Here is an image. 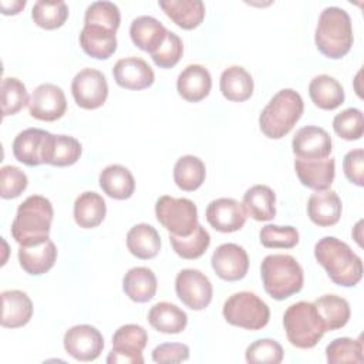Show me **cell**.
Here are the masks:
<instances>
[{"instance_id": "obj_31", "label": "cell", "mask_w": 364, "mask_h": 364, "mask_svg": "<svg viewBox=\"0 0 364 364\" xmlns=\"http://www.w3.org/2000/svg\"><path fill=\"white\" fill-rule=\"evenodd\" d=\"M156 287L155 273L145 266L129 269L122 279V290L135 303H146L154 299Z\"/></svg>"}, {"instance_id": "obj_15", "label": "cell", "mask_w": 364, "mask_h": 364, "mask_svg": "<svg viewBox=\"0 0 364 364\" xmlns=\"http://www.w3.org/2000/svg\"><path fill=\"white\" fill-rule=\"evenodd\" d=\"M291 149L297 159H323L331 154L333 142L324 128L307 125L296 131Z\"/></svg>"}, {"instance_id": "obj_3", "label": "cell", "mask_w": 364, "mask_h": 364, "mask_svg": "<svg viewBox=\"0 0 364 364\" xmlns=\"http://www.w3.org/2000/svg\"><path fill=\"white\" fill-rule=\"evenodd\" d=\"M353 41V26L348 13L337 6L326 7L318 16L314 33L317 50L331 60H338L351 50Z\"/></svg>"}, {"instance_id": "obj_28", "label": "cell", "mask_w": 364, "mask_h": 364, "mask_svg": "<svg viewBox=\"0 0 364 364\" xmlns=\"http://www.w3.org/2000/svg\"><path fill=\"white\" fill-rule=\"evenodd\" d=\"M47 132L40 128H27L18 132L11 145L14 158L27 166L41 165V152Z\"/></svg>"}, {"instance_id": "obj_1", "label": "cell", "mask_w": 364, "mask_h": 364, "mask_svg": "<svg viewBox=\"0 0 364 364\" xmlns=\"http://www.w3.org/2000/svg\"><path fill=\"white\" fill-rule=\"evenodd\" d=\"M314 257L330 280L338 286L353 287L363 277L361 257L346 242L334 236H324L316 243Z\"/></svg>"}, {"instance_id": "obj_40", "label": "cell", "mask_w": 364, "mask_h": 364, "mask_svg": "<svg viewBox=\"0 0 364 364\" xmlns=\"http://www.w3.org/2000/svg\"><path fill=\"white\" fill-rule=\"evenodd\" d=\"M68 17V6L65 1L38 0L31 9L33 21L44 30L60 28Z\"/></svg>"}, {"instance_id": "obj_32", "label": "cell", "mask_w": 364, "mask_h": 364, "mask_svg": "<svg viewBox=\"0 0 364 364\" xmlns=\"http://www.w3.org/2000/svg\"><path fill=\"white\" fill-rule=\"evenodd\" d=\"M309 95L316 107L331 111L338 108L346 98L343 85L327 74L316 75L309 84Z\"/></svg>"}, {"instance_id": "obj_4", "label": "cell", "mask_w": 364, "mask_h": 364, "mask_svg": "<svg viewBox=\"0 0 364 364\" xmlns=\"http://www.w3.org/2000/svg\"><path fill=\"white\" fill-rule=\"evenodd\" d=\"M303 111L301 95L291 88H283L262 109L259 115L260 131L270 139H280L293 129Z\"/></svg>"}, {"instance_id": "obj_11", "label": "cell", "mask_w": 364, "mask_h": 364, "mask_svg": "<svg viewBox=\"0 0 364 364\" xmlns=\"http://www.w3.org/2000/svg\"><path fill=\"white\" fill-rule=\"evenodd\" d=\"M71 94L78 107L97 109L108 98V82L105 75L95 68L78 71L71 81Z\"/></svg>"}, {"instance_id": "obj_45", "label": "cell", "mask_w": 364, "mask_h": 364, "mask_svg": "<svg viewBox=\"0 0 364 364\" xmlns=\"http://www.w3.org/2000/svg\"><path fill=\"white\" fill-rule=\"evenodd\" d=\"M334 132L346 141H357L364 134L363 112L358 108H347L333 119Z\"/></svg>"}, {"instance_id": "obj_22", "label": "cell", "mask_w": 364, "mask_h": 364, "mask_svg": "<svg viewBox=\"0 0 364 364\" xmlns=\"http://www.w3.org/2000/svg\"><path fill=\"white\" fill-rule=\"evenodd\" d=\"M343 210L341 200L334 191H316L307 200L310 220L321 228L333 226L340 220Z\"/></svg>"}, {"instance_id": "obj_42", "label": "cell", "mask_w": 364, "mask_h": 364, "mask_svg": "<svg viewBox=\"0 0 364 364\" xmlns=\"http://www.w3.org/2000/svg\"><path fill=\"white\" fill-rule=\"evenodd\" d=\"M84 24L100 26L117 33L121 24L119 9L112 1H94L85 10Z\"/></svg>"}, {"instance_id": "obj_16", "label": "cell", "mask_w": 364, "mask_h": 364, "mask_svg": "<svg viewBox=\"0 0 364 364\" xmlns=\"http://www.w3.org/2000/svg\"><path fill=\"white\" fill-rule=\"evenodd\" d=\"M246 212L233 198H218L206 206V220L218 232L232 233L240 230L246 223Z\"/></svg>"}, {"instance_id": "obj_24", "label": "cell", "mask_w": 364, "mask_h": 364, "mask_svg": "<svg viewBox=\"0 0 364 364\" xmlns=\"http://www.w3.org/2000/svg\"><path fill=\"white\" fill-rule=\"evenodd\" d=\"M168 30L152 16H139L129 26L132 43L142 51L152 54L165 40Z\"/></svg>"}, {"instance_id": "obj_23", "label": "cell", "mask_w": 364, "mask_h": 364, "mask_svg": "<svg viewBox=\"0 0 364 364\" xmlns=\"http://www.w3.org/2000/svg\"><path fill=\"white\" fill-rule=\"evenodd\" d=\"M55 260L57 247L50 239L38 245L18 247V263L21 269L31 276H40L47 273L54 266Z\"/></svg>"}, {"instance_id": "obj_38", "label": "cell", "mask_w": 364, "mask_h": 364, "mask_svg": "<svg viewBox=\"0 0 364 364\" xmlns=\"http://www.w3.org/2000/svg\"><path fill=\"white\" fill-rule=\"evenodd\" d=\"M169 242L173 252L186 260H193L200 257L210 245L209 232L198 223L195 230L188 236L169 235Z\"/></svg>"}, {"instance_id": "obj_47", "label": "cell", "mask_w": 364, "mask_h": 364, "mask_svg": "<svg viewBox=\"0 0 364 364\" xmlns=\"http://www.w3.org/2000/svg\"><path fill=\"white\" fill-rule=\"evenodd\" d=\"M28 183L27 175L14 165H4L0 169V195L3 199L20 196Z\"/></svg>"}, {"instance_id": "obj_34", "label": "cell", "mask_w": 364, "mask_h": 364, "mask_svg": "<svg viewBox=\"0 0 364 364\" xmlns=\"http://www.w3.org/2000/svg\"><path fill=\"white\" fill-rule=\"evenodd\" d=\"M149 324L159 333L178 334L182 333L188 324L186 313L176 304L169 301H159L148 311Z\"/></svg>"}, {"instance_id": "obj_13", "label": "cell", "mask_w": 364, "mask_h": 364, "mask_svg": "<svg viewBox=\"0 0 364 364\" xmlns=\"http://www.w3.org/2000/svg\"><path fill=\"white\" fill-rule=\"evenodd\" d=\"M67 111V100L61 87L44 82L34 88L28 101V112L40 121H57Z\"/></svg>"}, {"instance_id": "obj_44", "label": "cell", "mask_w": 364, "mask_h": 364, "mask_svg": "<svg viewBox=\"0 0 364 364\" xmlns=\"http://www.w3.org/2000/svg\"><path fill=\"white\" fill-rule=\"evenodd\" d=\"M283 347L272 338H259L247 346L245 358L249 364H279L283 361Z\"/></svg>"}, {"instance_id": "obj_49", "label": "cell", "mask_w": 364, "mask_h": 364, "mask_svg": "<svg viewBox=\"0 0 364 364\" xmlns=\"http://www.w3.org/2000/svg\"><path fill=\"white\" fill-rule=\"evenodd\" d=\"M343 169L346 178L357 185H364V151L361 148L351 149L346 154L343 159Z\"/></svg>"}, {"instance_id": "obj_21", "label": "cell", "mask_w": 364, "mask_h": 364, "mask_svg": "<svg viewBox=\"0 0 364 364\" xmlns=\"http://www.w3.org/2000/svg\"><path fill=\"white\" fill-rule=\"evenodd\" d=\"M33 317V301L21 290H4L1 293V318L6 328H18L26 326Z\"/></svg>"}, {"instance_id": "obj_20", "label": "cell", "mask_w": 364, "mask_h": 364, "mask_svg": "<svg viewBox=\"0 0 364 364\" xmlns=\"http://www.w3.org/2000/svg\"><path fill=\"white\" fill-rule=\"evenodd\" d=\"M212 88V77L208 68L200 64L186 65L178 75V94L189 102H199L206 98Z\"/></svg>"}, {"instance_id": "obj_43", "label": "cell", "mask_w": 364, "mask_h": 364, "mask_svg": "<svg viewBox=\"0 0 364 364\" xmlns=\"http://www.w3.org/2000/svg\"><path fill=\"white\" fill-rule=\"evenodd\" d=\"M259 239L267 249H291L299 243V232L289 225H266L260 229Z\"/></svg>"}, {"instance_id": "obj_26", "label": "cell", "mask_w": 364, "mask_h": 364, "mask_svg": "<svg viewBox=\"0 0 364 364\" xmlns=\"http://www.w3.org/2000/svg\"><path fill=\"white\" fill-rule=\"evenodd\" d=\"M78 40L84 53L97 60L109 58L115 53L118 44L115 33L100 26L84 24Z\"/></svg>"}, {"instance_id": "obj_33", "label": "cell", "mask_w": 364, "mask_h": 364, "mask_svg": "<svg viewBox=\"0 0 364 364\" xmlns=\"http://www.w3.org/2000/svg\"><path fill=\"white\" fill-rule=\"evenodd\" d=\"M127 247L138 259L148 260L161 250V237L156 229L148 223H138L127 233Z\"/></svg>"}, {"instance_id": "obj_9", "label": "cell", "mask_w": 364, "mask_h": 364, "mask_svg": "<svg viewBox=\"0 0 364 364\" xmlns=\"http://www.w3.org/2000/svg\"><path fill=\"white\" fill-rule=\"evenodd\" d=\"M148 343V333L139 324H124L112 336V350L108 364H144L142 351Z\"/></svg>"}, {"instance_id": "obj_2", "label": "cell", "mask_w": 364, "mask_h": 364, "mask_svg": "<svg viewBox=\"0 0 364 364\" xmlns=\"http://www.w3.org/2000/svg\"><path fill=\"white\" fill-rule=\"evenodd\" d=\"M54 209L41 195L26 198L17 208L10 232L20 246H33L50 239Z\"/></svg>"}, {"instance_id": "obj_50", "label": "cell", "mask_w": 364, "mask_h": 364, "mask_svg": "<svg viewBox=\"0 0 364 364\" xmlns=\"http://www.w3.org/2000/svg\"><path fill=\"white\" fill-rule=\"evenodd\" d=\"M1 7V13L4 16H10V14H18L21 11V9L26 7V0H13V1H1L0 3Z\"/></svg>"}, {"instance_id": "obj_29", "label": "cell", "mask_w": 364, "mask_h": 364, "mask_svg": "<svg viewBox=\"0 0 364 364\" xmlns=\"http://www.w3.org/2000/svg\"><path fill=\"white\" fill-rule=\"evenodd\" d=\"M242 206L255 220H272L276 216V193L267 185H253L245 192Z\"/></svg>"}, {"instance_id": "obj_25", "label": "cell", "mask_w": 364, "mask_h": 364, "mask_svg": "<svg viewBox=\"0 0 364 364\" xmlns=\"http://www.w3.org/2000/svg\"><path fill=\"white\" fill-rule=\"evenodd\" d=\"M162 11L181 28H196L205 18V4L200 0H159Z\"/></svg>"}, {"instance_id": "obj_12", "label": "cell", "mask_w": 364, "mask_h": 364, "mask_svg": "<svg viewBox=\"0 0 364 364\" xmlns=\"http://www.w3.org/2000/svg\"><path fill=\"white\" fill-rule=\"evenodd\" d=\"M64 350L78 361H94L104 348L101 331L91 324H77L68 328L63 338Z\"/></svg>"}, {"instance_id": "obj_8", "label": "cell", "mask_w": 364, "mask_h": 364, "mask_svg": "<svg viewBox=\"0 0 364 364\" xmlns=\"http://www.w3.org/2000/svg\"><path fill=\"white\" fill-rule=\"evenodd\" d=\"M155 216L175 236H188L198 226V208L188 198L161 196L155 203Z\"/></svg>"}, {"instance_id": "obj_35", "label": "cell", "mask_w": 364, "mask_h": 364, "mask_svg": "<svg viewBox=\"0 0 364 364\" xmlns=\"http://www.w3.org/2000/svg\"><path fill=\"white\" fill-rule=\"evenodd\" d=\"M219 88L228 101L242 102L252 97L255 84L252 75L243 67L230 65L222 73Z\"/></svg>"}, {"instance_id": "obj_18", "label": "cell", "mask_w": 364, "mask_h": 364, "mask_svg": "<svg viewBox=\"0 0 364 364\" xmlns=\"http://www.w3.org/2000/svg\"><path fill=\"white\" fill-rule=\"evenodd\" d=\"M294 169L299 181L304 186L313 191H326L334 181L336 161L334 158L296 159Z\"/></svg>"}, {"instance_id": "obj_30", "label": "cell", "mask_w": 364, "mask_h": 364, "mask_svg": "<svg viewBox=\"0 0 364 364\" xmlns=\"http://www.w3.org/2000/svg\"><path fill=\"white\" fill-rule=\"evenodd\" d=\"M313 303L324 327V331L338 330L348 323L351 310L346 299L337 294H323Z\"/></svg>"}, {"instance_id": "obj_7", "label": "cell", "mask_w": 364, "mask_h": 364, "mask_svg": "<svg viewBox=\"0 0 364 364\" xmlns=\"http://www.w3.org/2000/svg\"><path fill=\"white\" fill-rule=\"evenodd\" d=\"M222 314L225 320L240 328L262 330L270 318L269 306L252 291H237L226 299Z\"/></svg>"}, {"instance_id": "obj_10", "label": "cell", "mask_w": 364, "mask_h": 364, "mask_svg": "<svg viewBox=\"0 0 364 364\" xmlns=\"http://www.w3.org/2000/svg\"><path fill=\"white\" fill-rule=\"evenodd\" d=\"M175 291L186 307L196 311L206 309L213 296L209 277L198 269H182L175 279Z\"/></svg>"}, {"instance_id": "obj_6", "label": "cell", "mask_w": 364, "mask_h": 364, "mask_svg": "<svg viewBox=\"0 0 364 364\" xmlns=\"http://www.w3.org/2000/svg\"><path fill=\"white\" fill-rule=\"evenodd\" d=\"M283 327L290 344L301 350L316 347L326 333L314 303L310 301L289 306L283 314Z\"/></svg>"}, {"instance_id": "obj_39", "label": "cell", "mask_w": 364, "mask_h": 364, "mask_svg": "<svg viewBox=\"0 0 364 364\" xmlns=\"http://www.w3.org/2000/svg\"><path fill=\"white\" fill-rule=\"evenodd\" d=\"M326 360L328 364H361L364 361L363 337L357 340L350 337L334 338L326 347Z\"/></svg>"}, {"instance_id": "obj_48", "label": "cell", "mask_w": 364, "mask_h": 364, "mask_svg": "<svg viewBox=\"0 0 364 364\" xmlns=\"http://www.w3.org/2000/svg\"><path fill=\"white\" fill-rule=\"evenodd\" d=\"M189 358V347L183 343H164L152 350V361L159 364L182 363Z\"/></svg>"}, {"instance_id": "obj_27", "label": "cell", "mask_w": 364, "mask_h": 364, "mask_svg": "<svg viewBox=\"0 0 364 364\" xmlns=\"http://www.w3.org/2000/svg\"><path fill=\"white\" fill-rule=\"evenodd\" d=\"M98 182L102 192L117 200L131 198L135 191V179L131 171L119 164L105 166L100 172Z\"/></svg>"}, {"instance_id": "obj_19", "label": "cell", "mask_w": 364, "mask_h": 364, "mask_svg": "<svg viewBox=\"0 0 364 364\" xmlns=\"http://www.w3.org/2000/svg\"><path fill=\"white\" fill-rule=\"evenodd\" d=\"M82 148L78 139L70 135H54L47 132L41 152L43 164L53 166L74 165L81 156Z\"/></svg>"}, {"instance_id": "obj_5", "label": "cell", "mask_w": 364, "mask_h": 364, "mask_svg": "<svg viewBox=\"0 0 364 364\" xmlns=\"http://www.w3.org/2000/svg\"><path fill=\"white\" fill-rule=\"evenodd\" d=\"M264 291L274 300H284L303 289L304 274L299 262L290 255H267L260 264Z\"/></svg>"}, {"instance_id": "obj_36", "label": "cell", "mask_w": 364, "mask_h": 364, "mask_svg": "<svg viewBox=\"0 0 364 364\" xmlns=\"http://www.w3.org/2000/svg\"><path fill=\"white\" fill-rule=\"evenodd\" d=\"M107 215L104 198L92 191L82 192L74 202V220L82 229L97 228Z\"/></svg>"}, {"instance_id": "obj_37", "label": "cell", "mask_w": 364, "mask_h": 364, "mask_svg": "<svg viewBox=\"0 0 364 364\" xmlns=\"http://www.w3.org/2000/svg\"><path fill=\"white\" fill-rule=\"evenodd\" d=\"M206 166L203 161L193 155L181 156L173 166V181L176 186L186 192H193L205 182Z\"/></svg>"}, {"instance_id": "obj_17", "label": "cell", "mask_w": 364, "mask_h": 364, "mask_svg": "<svg viewBox=\"0 0 364 364\" xmlns=\"http://www.w3.org/2000/svg\"><path fill=\"white\" fill-rule=\"evenodd\" d=\"M112 77L115 82L127 90H145L155 81V74L151 65L141 57H125L112 67Z\"/></svg>"}, {"instance_id": "obj_41", "label": "cell", "mask_w": 364, "mask_h": 364, "mask_svg": "<svg viewBox=\"0 0 364 364\" xmlns=\"http://www.w3.org/2000/svg\"><path fill=\"white\" fill-rule=\"evenodd\" d=\"M1 111L3 117L14 115L28 105V94L26 85L16 77H4L1 80Z\"/></svg>"}, {"instance_id": "obj_14", "label": "cell", "mask_w": 364, "mask_h": 364, "mask_svg": "<svg viewBox=\"0 0 364 364\" xmlns=\"http://www.w3.org/2000/svg\"><path fill=\"white\" fill-rule=\"evenodd\" d=\"M210 263L215 273L226 282L240 280L249 270V256L246 250L236 243L218 246L212 255Z\"/></svg>"}, {"instance_id": "obj_46", "label": "cell", "mask_w": 364, "mask_h": 364, "mask_svg": "<svg viewBox=\"0 0 364 364\" xmlns=\"http://www.w3.org/2000/svg\"><path fill=\"white\" fill-rule=\"evenodd\" d=\"M182 53L183 44L181 37L168 30L164 43L151 54V58L159 68H172L179 63Z\"/></svg>"}]
</instances>
